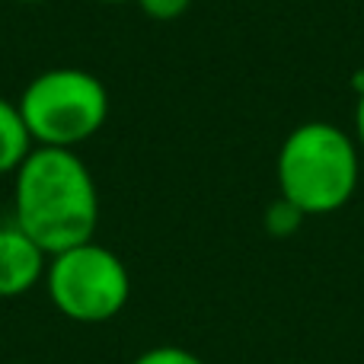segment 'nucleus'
<instances>
[{
  "mask_svg": "<svg viewBox=\"0 0 364 364\" xmlns=\"http://www.w3.org/2000/svg\"><path fill=\"white\" fill-rule=\"evenodd\" d=\"M13 224L48 256L93 240L100 192L80 154L68 147H32L13 173Z\"/></svg>",
  "mask_w": 364,
  "mask_h": 364,
  "instance_id": "obj_1",
  "label": "nucleus"
},
{
  "mask_svg": "<svg viewBox=\"0 0 364 364\" xmlns=\"http://www.w3.org/2000/svg\"><path fill=\"white\" fill-rule=\"evenodd\" d=\"M278 192L307 218L333 214L352 201L361 179V151L333 122H304L278 147Z\"/></svg>",
  "mask_w": 364,
  "mask_h": 364,
  "instance_id": "obj_2",
  "label": "nucleus"
},
{
  "mask_svg": "<svg viewBox=\"0 0 364 364\" xmlns=\"http://www.w3.org/2000/svg\"><path fill=\"white\" fill-rule=\"evenodd\" d=\"M16 106L36 147L74 151L106 125L109 90L83 68H51L26 83Z\"/></svg>",
  "mask_w": 364,
  "mask_h": 364,
  "instance_id": "obj_3",
  "label": "nucleus"
},
{
  "mask_svg": "<svg viewBox=\"0 0 364 364\" xmlns=\"http://www.w3.org/2000/svg\"><path fill=\"white\" fill-rule=\"evenodd\" d=\"M45 291L64 320L80 326H100L115 320L128 307L132 272L119 252L90 240L48 259Z\"/></svg>",
  "mask_w": 364,
  "mask_h": 364,
  "instance_id": "obj_4",
  "label": "nucleus"
},
{
  "mask_svg": "<svg viewBox=\"0 0 364 364\" xmlns=\"http://www.w3.org/2000/svg\"><path fill=\"white\" fill-rule=\"evenodd\" d=\"M48 259V252L13 220L0 227V301L23 297L32 288L45 284Z\"/></svg>",
  "mask_w": 364,
  "mask_h": 364,
  "instance_id": "obj_5",
  "label": "nucleus"
},
{
  "mask_svg": "<svg viewBox=\"0 0 364 364\" xmlns=\"http://www.w3.org/2000/svg\"><path fill=\"white\" fill-rule=\"evenodd\" d=\"M32 138L26 128L19 106L0 96V176H13L32 154Z\"/></svg>",
  "mask_w": 364,
  "mask_h": 364,
  "instance_id": "obj_6",
  "label": "nucleus"
},
{
  "mask_svg": "<svg viewBox=\"0 0 364 364\" xmlns=\"http://www.w3.org/2000/svg\"><path fill=\"white\" fill-rule=\"evenodd\" d=\"M304 218H307V214H304L301 208L291 205L288 198H282V195H278V198L265 208V230H269L272 237H282L284 240V237H291V233L301 230Z\"/></svg>",
  "mask_w": 364,
  "mask_h": 364,
  "instance_id": "obj_7",
  "label": "nucleus"
},
{
  "mask_svg": "<svg viewBox=\"0 0 364 364\" xmlns=\"http://www.w3.org/2000/svg\"><path fill=\"white\" fill-rule=\"evenodd\" d=\"M132 364H205V361L182 346H154L144 348Z\"/></svg>",
  "mask_w": 364,
  "mask_h": 364,
  "instance_id": "obj_8",
  "label": "nucleus"
},
{
  "mask_svg": "<svg viewBox=\"0 0 364 364\" xmlns=\"http://www.w3.org/2000/svg\"><path fill=\"white\" fill-rule=\"evenodd\" d=\"M188 4L192 0H138L144 16H151L154 23H173L188 10Z\"/></svg>",
  "mask_w": 364,
  "mask_h": 364,
  "instance_id": "obj_9",
  "label": "nucleus"
},
{
  "mask_svg": "<svg viewBox=\"0 0 364 364\" xmlns=\"http://www.w3.org/2000/svg\"><path fill=\"white\" fill-rule=\"evenodd\" d=\"M355 144H358V151H364V87L358 96V106H355Z\"/></svg>",
  "mask_w": 364,
  "mask_h": 364,
  "instance_id": "obj_10",
  "label": "nucleus"
},
{
  "mask_svg": "<svg viewBox=\"0 0 364 364\" xmlns=\"http://www.w3.org/2000/svg\"><path fill=\"white\" fill-rule=\"evenodd\" d=\"M100 4H128V0H100Z\"/></svg>",
  "mask_w": 364,
  "mask_h": 364,
  "instance_id": "obj_11",
  "label": "nucleus"
},
{
  "mask_svg": "<svg viewBox=\"0 0 364 364\" xmlns=\"http://www.w3.org/2000/svg\"><path fill=\"white\" fill-rule=\"evenodd\" d=\"M16 4H42V0H16Z\"/></svg>",
  "mask_w": 364,
  "mask_h": 364,
  "instance_id": "obj_12",
  "label": "nucleus"
}]
</instances>
